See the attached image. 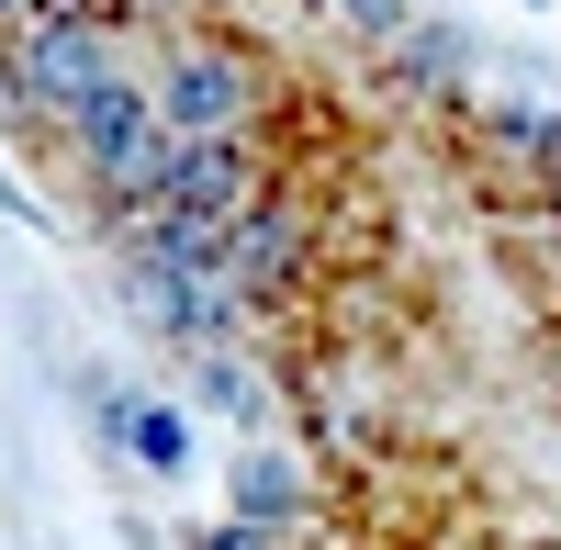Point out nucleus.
I'll list each match as a JSON object with an SVG mask.
<instances>
[{"instance_id": "6", "label": "nucleus", "mask_w": 561, "mask_h": 550, "mask_svg": "<svg viewBox=\"0 0 561 550\" xmlns=\"http://www.w3.org/2000/svg\"><path fill=\"white\" fill-rule=\"evenodd\" d=\"M304 248H314V225H304V203H280V192H259V203L237 214V293H248V303H270V293H293V282H304Z\"/></svg>"}, {"instance_id": "12", "label": "nucleus", "mask_w": 561, "mask_h": 550, "mask_svg": "<svg viewBox=\"0 0 561 550\" xmlns=\"http://www.w3.org/2000/svg\"><path fill=\"white\" fill-rule=\"evenodd\" d=\"M0 23H12V34H23V23H45V0H0Z\"/></svg>"}, {"instance_id": "9", "label": "nucleus", "mask_w": 561, "mask_h": 550, "mask_svg": "<svg viewBox=\"0 0 561 550\" xmlns=\"http://www.w3.org/2000/svg\"><path fill=\"white\" fill-rule=\"evenodd\" d=\"M192 393L214 404V416H225V427H248V438L270 427V382L248 371V359H237V348H203V359H192Z\"/></svg>"}, {"instance_id": "1", "label": "nucleus", "mask_w": 561, "mask_h": 550, "mask_svg": "<svg viewBox=\"0 0 561 550\" xmlns=\"http://www.w3.org/2000/svg\"><path fill=\"white\" fill-rule=\"evenodd\" d=\"M169 147H180V135L158 124V90L135 79V68H124L113 90H90V102L68 113V158H79V180H90V192H102V225H113V214H135V203L158 192Z\"/></svg>"}, {"instance_id": "2", "label": "nucleus", "mask_w": 561, "mask_h": 550, "mask_svg": "<svg viewBox=\"0 0 561 550\" xmlns=\"http://www.w3.org/2000/svg\"><path fill=\"white\" fill-rule=\"evenodd\" d=\"M124 23H23L12 45H0V102H12L23 124H57L90 102V90H113L124 79Z\"/></svg>"}, {"instance_id": "11", "label": "nucleus", "mask_w": 561, "mask_h": 550, "mask_svg": "<svg viewBox=\"0 0 561 550\" xmlns=\"http://www.w3.org/2000/svg\"><path fill=\"white\" fill-rule=\"evenodd\" d=\"M180 550H280V539H270V528H248V517H214V528H192Z\"/></svg>"}, {"instance_id": "8", "label": "nucleus", "mask_w": 561, "mask_h": 550, "mask_svg": "<svg viewBox=\"0 0 561 550\" xmlns=\"http://www.w3.org/2000/svg\"><path fill=\"white\" fill-rule=\"evenodd\" d=\"M472 135H483L505 169H528V180H550V169H561V113H550V102H483V113H472Z\"/></svg>"}, {"instance_id": "4", "label": "nucleus", "mask_w": 561, "mask_h": 550, "mask_svg": "<svg viewBox=\"0 0 561 550\" xmlns=\"http://www.w3.org/2000/svg\"><path fill=\"white\" fill-rule=\"evenodd\" d=\"M248 203H259V147L248 135H203V147H169L158 192L113 225H237Z\"/></svg>"}, {"instance_id": "3", "label": "nucleus", "mask_w": 561, "mask_h": 550, "mask_svg": "<svg viewBox=\"0 0 561 550\" xmlns=\"http://www.w3.org/2000/svg\"><path fill=\"white\" fill-rule=\"evenodd\" d=\"M147 90H158V124L180 135V147H203V135H248V124H259V68H248L225 34L169 45Z\"/></svg>"}, {"instance_id": "7", "label": "nucleus", "mask_w": 561, "mask_h": 550, "mask_svg": "<svg viewBox=\"0 0 561 550\" xmlns=\"http://www.w3.org/2000/svg\"><path fill=\"white\" fill-rule=\"evenodd\" d=\"M90 404H102V438H124V461H135V472H180V461H192V427H180V404H147V393H124V382H102Z\"/></svg>"}, {"instance_id": "10", "label": "nucleus", "mask_w": 561, "mask_h": 550, "mask_svg": "<svg viewBox=\"0 0 561 550\" xmlns=\"http://www.w3.org/2000/svg\"><path fill=\"white\" fill-rule=\"evenodd\" d=\"M393 57H404V79H427V90H438V79H460V68H472V45H460V34H438V23H404V34H393Z\"/></svg>"}, {"instance_id": "5", "label": "nucleus", "mask_w": 561, "mask_h": 550, "mask_svg": "<svg viewBox=\"0 0 561 550\" xmlns=\"http://www.w3.org/2000/svg\"><path fill=\"white\" fill-rule=\"evenodd\" d=\"M225 517H248V528H270V539L304 528V517H314V472H304L280 438H248L237 461H225Z\"/></svg>"}]
</instances>
